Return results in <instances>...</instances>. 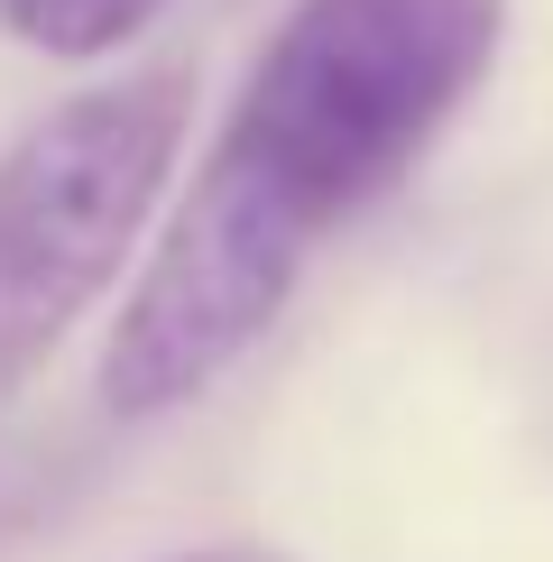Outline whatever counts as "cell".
<instances>
[{"mask_svg": "<svg viewBox=\"0 0 553 562\" xmlns=\"http://www.w3.org/2000/svg\"><path fill=\"white\" fill-rule=\"evenodd\" d=\"M498 37L507 0H295L194 184L268 240L314 249L433 148Z\"/></svg>", "mask_w": 553, "mask_h": 562, "instance_id": "1", "label": "cell"}, {"mask_svg": "<svg viewBox=\"0 0 553 562\" xmlns=\"http://www.w3.org/2000/svg\"><path fill=\"white\" fill-rule=\"evenodd\" d=\"M184 102H194L184 65H138L102 92L56 102L0 157V415L129 259L176 167Z\"/></svg>", "mask_w": 553, "mask_h": 562, "instance_id": "2", "label": "cell"}, {"mask_svg": "<svg viewBox=\"0 0 553 562\" xmlns=\"http://www.w3.org/2000/svg\"><path fill=\"white\" fill-rule=\"evenodd\" d=\"M167 0H0V29L37 56H65V65H92L111 46H129Z\"/></svg>", "mask_w": 553, "mask_h": 562, "instance_id": "3", "label": "cell"}, {"mask_svg": "<svg viewBox=\"0 0 553 562\" xmlns=\"http://www.w3.org/2000/svg\"><path fill=\"white\" fill-rule=\"evenodd\" d=\"M167 562H286L276 544H203V553H167Z\"/></svg>", "mask_w": 553, "mask_h": 562, "instance_id": "4", "label": "cell"}]
</instances>
